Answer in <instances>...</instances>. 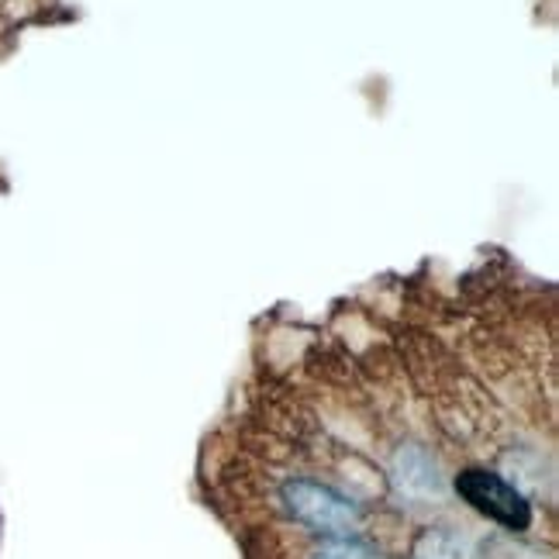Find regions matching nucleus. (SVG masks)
Instances as JSON below:
<instances>
[{"label": "nucleus", "instance_id": "f257e3e1", "mask_svg": "<svg viewBox=\"0 0 559 559\" xmlns=\"http://www.w3.org/2000/svg\"><path fill=\"white\" fill-rule=\"evenodd\" d=\"M280 501L294 514V522L321 535H349L359 525V508L346 493H338L321 480L294 477L280 487Z\"/></svg>", "mask_w": 559, "mask_h": 559}, {"label": "nucleus", "instance_id": "f03ea898", "mask_svg": "<svg viewBox=\"0 0 559 559\" xmlns=\"http://www.w3.org/2000/svg\"><path fill=\"white\" fill-rule=\"evenodd\" d=\"M453 487L473 511H480L484 519H490L493 525H501L508 532H528L532 528L528 498L511 480H504L501 473L469 466V469L456 473Z\"/></svg>", "mask_w": 559, "mask_h": 559}, {"label": "nucleus", "instance_id": "7ed1b4c3", "mask_svg": "<svg viewBox=\"0 0 559 559\" xmlns=\"http://www.w3.org/2000/svg\"><path fill=\"white\" fill-rule=\"evenodd\" d=\"M391 480L401 498L415 504H432L442 498V473L436 456L421 445H401L391 463Z\"/></svg>", "mask_w": 559, "mask_h": 559}, {"label": "nucleus", "instance_id": "20e7f679", "mask_svg": "<svg viewBox=\"0 0 559 559\" xmlns=\"http://www.w3.org/2000/svg\"><path fill=\"white\" fill-rule=\"evenodd\" d=\"M412 559H477V549L456 528H425L412 546Z\"/></svg>", "mask_w": 559, "mask_h": 559}, {"label": "nucleus", "instance_id": "39448f33", "mask_svg": "<svg viewBox=\"0 0 559 559\" xmlns=\"http://www.w3.org/2000/svg\"><path fill=\"white\" fill-rule=\"evenodd\" d=\"M311 559H386L383 552H377L373 546H362L356 539H338L325 549H318Z\"/></svg>", "mask_w": 559, "mask_h": 559}]
</instances>
